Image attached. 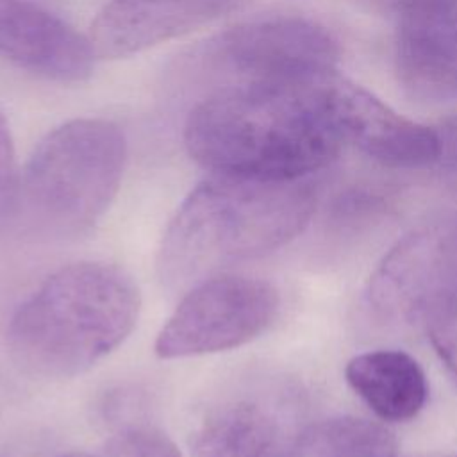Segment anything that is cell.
I'll list each match as a JSON object with an SVG mask.
<instances>
[{"label": "cell", "mask_w": 457, "mask_h": 457, "mask_svg": "<svg viewBox=\"0 0 457 457\" xmlns=\"http://www.w3.org/2000/svg\"><path fill=\"white\" fill-rule=\"evenodd\" d=\"M337 55L330 32L298 16L245 21L209 45V57L228 77L227 84L318 86L336 75Z\"/></svg>", "instance_id": "5"}, {"label": "cell", "mask_w": 457, "mask_h": 457, "mask_svg": "<svg viewBox=\"0 0 457 457\" xmlns=\"http://www.w3.org/2000/svg\"><path fill=\"white\" fill-rule=\"evenodd\" d=\"M353 2L357 5H361L362 9H368V11H373L378 14L395 16L407 0H353Z\"/></svg>", "instance_id": "17"}, {"label": "cell", "mask_w": 457, "mask_h": 457, "mask_svg": "<svg viewBox=\"0 0 457 457\" xmlns=\"http://www.w3.org/2000/svg\"><path fill=\"white\" fill-rule=\"evenodd\" d=\"M325 82L216 87L187 114L189 157L211 175L270 182L303 180L327 168L345 141L328 114Z\"/></svg>", "instance_id": "1"}, {"label": "cell", "mask_w": 457, "mask_h": 457, "mask_svg": "<svg viewBox=\"0 0 457 457\" xmlns=\"http://www.w3.org/2000/svg\"><path fill=\"white\" fill-rule=\"evenodd\" d=\"M278 312L277 289L261 278L220 273L186 291L155 339L161 359L237 348L262 334Z\"/></svg>", "instance_id": "6"}, {"label": "cell", "mask_w": 457, "mask_h": 457, "mask_svg": "<svg viewBox=\"0 0 457 457\" xmlns=\"http://www.w3.org/2000/svg\"><path fill=\"white\" fill-rule=\"evenodd\" d=\"M127 161L121 129L102 118L70 120L32 150L20 184V212L52 236L91 228L118 193Z\"/></svg>", "instance_id": "4"}, {"label": "cell", "mask_w": 457, "mask_h": 457, "mask_svg": "<svg viewBox=\"0 0 457 457\" xmlns=\"http://www.w3.org/2000/svg\"><path fill=\"white\" fill-rule=\"evenodd\" d=\"M59 457H96V455H89V453H82V452H73V453H66V455H59Z\"/></svg>", "instance_id": "18"}, {"label": "cell", "mask_w": 457, "mask_h": 457, "mask_svg": "<svg viewBox=\"0 0 457 457\" xmlns=\"http://www.w3.org/2000/svg\"><path fill=\"white\" fill-rule=\"evenodd\" d=\"M0 55L57 82L87 79L96 57L86 36L27 0H0Z\"/></svg>", "instance_id": "10"}, {"label": "cell", "mask_w": 457, "mask_h": 457, "mask_svg": "<svg viewBox=\"0 0 457 457\" xmlns=\"http://www.w3.org/2000/svg\"><path fill=\"white\" fill-rule=\"evenodd\" d=\"M2 457H18V455H16V453H9V455L5 453V455H2Z\"/></svg>", "instance_id": "19"}, {"label": "cell", "mask_w": 457, "mask_h": 457, "mask_svg": "<svg viewBox=\"0 0 457 457\" xmlns=\"http://www.w3.org/2000/svg\"><path fill=\"white\" fill-rule=\"evenodd\" d=\"M109 457H182L175 445L157 428L123 423L107 445Z\"/></svg>", "instance_id": "14"}, {"label": "cell", "mask_w": 457, "mask_h": 457, "mask_svg": "<svg viewBox=\"0 0 457 457\" xmlns=\"http://www.w3.org/2000/svg\"><path fill=\"white\" fill-rule=\"evenodd\" d=\"M20 184L12 137L5 118L0 114V227L20 212Z\"/></svg>", "instance_id": "15"}, {"label": "cell", "mask_w": 457, "mask_h": 457, "mask_svg": "<svg viewBox=\"0 0 457 457\" xmlns=\"http://www.w3.org/2000/svg\"><path fill=\"white\" fill-rule=\"evenodd\" d=\"M230 5L232 0H109L87 39L96 57H127L212 21Z\"/></svg>", "instance_id": "11"}, {"label": "cell", "mask_w": 457, "mask_h": 457, "mask_svg": "<svg viewBox=\"0 0 457 457\" xmlns=\"http://www.w3.org/2000/svg\"><path fill=\"white\" fill-rule=\"evenodd\" d=\"M305 428L289 389L243 384L214 398L191 434L195 457H298Z\"/></svg>", "instance_id": "7"}, {"label": "cell", "mask_w": 457, "mask_h": 457, "mask_svg": "<svg viewBox=\"0 0 457 457\" xmlns=\"http://www.w3.org/2000/svg\"><path fill=\"white\" fill-rule=\"evenodd\" d=\"M393 434L362 418H330L305 428L298 457H393Z\"/></svg>", "instance_id": "13"}, {"label": "cell", "mask_w": 457, "mask_h": 457, "mask_svg": "<svg viewBox=\"0 0 457 457\" xmlns=\"http://www.w3.org/2000/svg\"><path fill=\"white\" fill-rule=\"evenodd\" d=\"M141 298L132 277L109 262L82 261L52 273L12 314V359L43 378L75 377L132 332Z\"/></svg>", "instance_id": "3"}, {"label": "cell", "mask_w": 457, "mask_h": 457, "mask_svg": "<svg viewBox=\"0 0 457 457\" xmlns=\"http://www.w3.org/2000/svg\"><path fill=\"white\" fill-rule=\"evenodd\" d=\"M439 136V173L446 193L457 204V114L448 116L436 127Z\"/></svg>", "instance_id": "16"}, {"label": "cell", "mask_w": 457, "mask_h": 457, "mask_svg": "<svg viewBox=\"0 0 457 457\" xmlns=\"http://www.w3.org/2000/svg\"><path fill=\"white\" fill-rule=\"evenodd\" d=\"M395 18L403 89L421 102L457 100V0H407Z\"/></svg>", "instance_id": "9"}, {"label": "cell", "mask_w": 457, "mask_h": 457, "mask_svg": "<svg viewBox=\"0 0 457 457\" xmlns=\"http://www.w3.org/2000/svg\"><path fill=\"white\" fill-rule=\"evenodd\" d=\"M328 114L345 143L391 168H425L439 159L436 129L400 116L364 87L337 73L323 87Z\"/></svg>", "instance_id": "8"}, {"label": "cell", "mask_w": 457, "mask_h": 457, "mask_svg": "<svg viewBox=\"0 0 457 457\" xmlns=\"http://www.w3.org/2000/svg\"><path fill=\"white\" fill-rule=\"evenodd\" d=\"M314 212V191L303 180H248L211 175L171 218L157 268L171 291L223 273L295 239Z\"/></svg>", "instance_id": "2"}, {"label": "cell", "mask_w": 457, "mask_h": 457, "mask_svg": "<svg viewBox=\"0 0 457 457\" xmlns=\"http://www.w3.org/2000/svg\"><path fill=\"white\" fill-rule=\"evenodd\" d=\"M348 386L384 421L414 418L427 402V378L420 364L400 350H373L348 361Z\"/></svg>", "instance_id": "12"}]
</instances>
